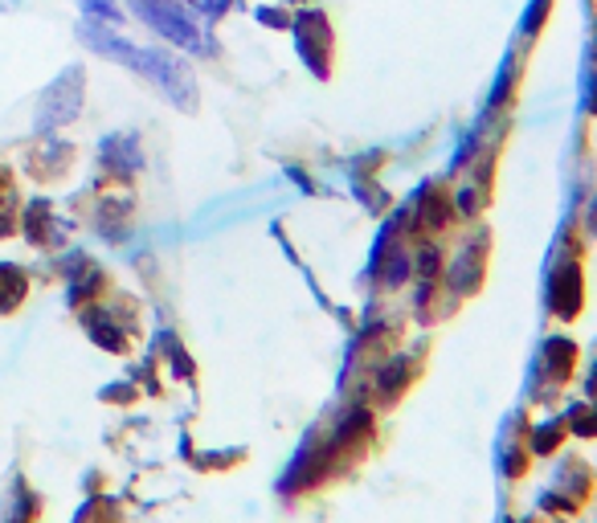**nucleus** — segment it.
Returning <instances> with one entry per match:
<instances>
[{
	"instance_id": "f257e3e1",
	"label": "nucleus",
	"mask_w": 597,
	"mask_h": 523,
	"mask_svg": "<svg viewBox=\"0 0 597 523\" xmlns=\"http://www.w3.org/2000/svg\"><path fill=\"white\" fill-rule=\"evenodd\" d=\"M123 62L144 70L148 78H156L176 102H188V86H192L188 83V70H185V62H176L169 50H127Z\"/></svg>"
},
{
	"instance_id": "f03ea898",
	"label": "nucleus",
	"mask_w": 597,
	"mask_h": 523,
	"mask_svg": "<svg viewBox=\"0 0 597 523\" xmlns=\"http://www.w3.org/2000/svg\"><path fill=\"white\" fill-rule=\"evenodd\" d=\"M144 21L152 25L156 34H164L169 41H181V46H192V50H201V41H206L201 29L185 17V9H172V4L169 9H164V4H148V9H144Z\"/></svg>"
},
{
	"instance_id": "7ed1b4c3",
	"label": "nucleus",
	"mask_w": 597,
	"mask_h": 523,
	"mask_svg": "<svg viewBox=\"0 0 597 523\" xmlns=\"http://www.w3.org/2000/svg\"><path fill=\"white\" fill-rule=\"evenodd\" d=\"M540 372H548V385H564L577 372V348L569 339H548L540 352Z\"/></svg>"
},
{
	"instance_id": "20e7f679",
	"label": "nucleus",
	"mask_w": 597,
	"mask_h": 523,
	"mask_svg": "<svg viewBox=\"0 0 597 523\" xmlns=\"http://www.w3.org/2000/svg\"><path fill=\"white\" fill-rule=\"evenodd\" d=\"M589 490H594V471H589L585 462H577V458H569V462L561 466V474H557L552 495H564L569 503H581Z\"/></svg>"
},
{
	"instance_id": "39448f33",
	"label": "nucleus",
	"mask_w": 597,
	"mask_h": 523,
	"mask_svg": "<svg viewBox=\"0 0 597 523\" xmlns=\"http://www.w3.org/2000/svg\"><path fill=\"white\" fill-rule=\"evenodd\" d=\"M564 429H573V434H581V438H597V401H577V406L569 409V422H564Z\"/></svg>"
},
{
	"instance_id": "423d86ee",
	"label": "nucleus",
	"mask_w": 597,
	"mask_h": 523,
	"mask_svg": "<svg viewBox=\"0 0 597 523\" xmlns=\"http://www.w3.org/2000/svg\"><path fill=\"white\" fill-rule=\"evenodd\" d=\"M561 438H564V422H545V425L532 429L528 450L532 454H552V450L561 446Z\"/></svg>"
},
{
	"instance_id": "0eeeda50",
	"label": "nucleus",
	"mask_w": 597,
	"mask_h": 523,
	"mask_svg": "<svg viewBox=\"0 0 597 523\" xmlns=\"http://www.w3.org/2000/svg\"><path fill=\"white\" fill-rule=\"evenodd\" d=\"M83 9H86V13H99V17H107V21H115V17H120L111 0H83Z\"/></svg>"
}]
</instances>
